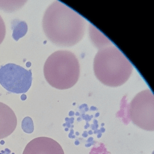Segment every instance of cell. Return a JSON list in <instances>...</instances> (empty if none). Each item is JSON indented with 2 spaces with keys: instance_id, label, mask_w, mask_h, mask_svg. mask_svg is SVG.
<instances>
[{
  "instance_id": "1",
  "label": "cell",
  "mask_w": 154,
  "mask_h": 154,
  "mask_svg": "<svg viewBox=\"0 0 154 154\" xmlns=\"http://www.w3.org/2000/svg\"><path fill=\"white\" fill-rule=\"evenodd\" d=\"M42 26L47 37L53 44L70 47L79 43L83 37L85 22L80 14L56 1L46 10Z\"/></svg>"
},
{
  "instance_id": "2",
  "label": "cell",
  "mask_w": 154,
  "mask_h": 154,
  "mask_svg": "<svg viewBox=\"0 0 154 154\" xmlns=\"http://www.w3.org/2000/svg\"><path fill=\"white\" fill-rule=\"evenodd\" d=\"M94 70L102 83L110 87H118L128 80L133 66L119 48L112 46L98 51L94 57Z\"/></svg>"
},
{
  "instance_id": "3",
  "label": "cell",
  "mask_w": 154,
  "mask_h": 154,
  "mask_svg": "<svg viewBox=\"0 0 154 154\" xmlns=\"http://www.w3.org/2000/svg\"><path fill=\"white\" fill-rule=\"evenodd\" d=\"M47 82L54 88L66 90L73 86L79 79V61L74 54L66 50L54 52L47 59L44 68Z\"/></svg>"
},
{
  "instance_id": "4",
  "label": "cell",
  "mask_w": 154,
  "mask_h": 154,
  "mask_svg": "<svg viewBox=\"0 0 154 154\" xmlns=\"http://www.w3.org/2000/svg\"><path fill=\"white\" fill-rule=\"evenodd\" d=\"M130 118L132 122L142 129L154 130V97L149 90L139 93L129 104Z\"/></svg>"
},
{
  "instance_id": "5",
  "label": "cell",
  "mask_w": 154,
  "mask_h": 154,
  "mask_svg": "<svg viewBox=\"0 0 154 154\" xmlns=\"http://www.w3.org/2000/svg\"><path fill=\"white\" fill-rule=\"evenodd\" d=\"M31 71L14 63L0 67V84L8 91L13 93H26L32 84Z\"/></svg>"
},
{
  "instance_id": "6",
  "label": "cell",
  "mask_w": 154,
  "mask_h": 154,
  "mask_svg": "<svg viewBox=\"0 0 154 154\" xmlns=\"http://www.w3.org/2000/svg\"><path fill=\"white\" fill-rule=\"evenodd\" d=\"M22 154H64L61 145L47 137L32 140L26 145Z\"/></svg>"
},
{
  "instance_id": "7",
  "label": "cell",
  "mask_w": 154,
  "mask_h": 154,
  "mask_svg": "<svg viewBox=\"0 0 154 154\" xmlns=\"http://www.w3.org/2000/svg\"><path fill=\"white\" fill-rule=\"evenodd\" d=\"M17 124V117L13 110L7 104L0 102V140L11 135Z\"/></svg>"
},
{
  "instance_id": "8",
  "label": "cell",
  "mask_w": 154,
  "mask_h": 154,
  "mask_svg": "<svg viewBox=\"0 0 154 154\" xmlns=\"http://www.w3.org/2000/svg\"><path fill=\"white\" fill-rule=\"evenodd\" d=\"M6 33V28L5 23L3 19L0 16V45L4 40Z\"/></svg>"
},
{
  "instance_id": "9",
  "label": "cell",
  "mask_w": 154,
  "mask_h": 154,
  "mask_svg": "<svg viewBox=\"0 0 154 154\" xmlns=\"http://www.w3.org/2000/svg\"><path fill=\"white\" fill-rule=\"evenodd\" d=\"M0 154H15L14 153H11V150L9 149H5V150H1L0 149Z\"/></svg>"
}]
</instances>
